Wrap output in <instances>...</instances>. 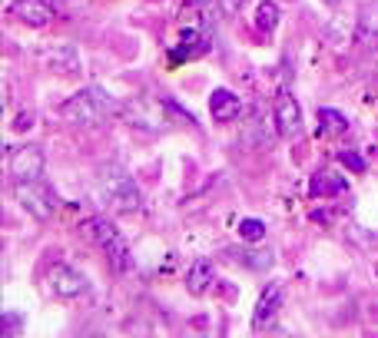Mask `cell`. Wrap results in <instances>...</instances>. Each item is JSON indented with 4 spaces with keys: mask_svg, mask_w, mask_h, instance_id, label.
Masks as SVG:
<instances>
[{
    "mask_svg": "<svg viewBox=\"0 0 378 338\" xmlns=\"http://www.w3.org/2000/svg\"><path fill=\"white\" fill-rule=\"evenodd\" d=\"M209 113H212V120H219V123H232V120L242 113L239 96H236L232 90H226V87L212 90L209 93Z\"/></svg>",
    "mask_w": 378,
    "mask_h": 338,
    "instance_id": "cell-11",
    "label": "cell"
},
{
    "mask_svg": "<svg viewBox=\"0 0 378 338\" xmlns=\"http://www.w3.org/2000/svg\"><path fill=\"white\" fill-rule=\"evenodd\" d=\"M130 120L139 123V126H146V130H160V126H166L163 109H160V103H153V100H137V103L130 107Z\"/></svg>",
    "mask_w": 378,
    "mask_h": 338,
    "instance_id": "cell-14",
    "label": "cell"
},
{
    "mask_svg": "<svg viewBox=\"0 0 378 338\" xmlns=\"http://www.w3.org/2000/svg\"><path fill=\"white\" fill-rule=\"evenodd\" d=\"M31 113H24V116H17V130H31Z\"/></svg>",
    "mask_w": 378,
    "mask_h": 338,
    "instance_id": "cell-22",
    "label": "cell"
},
{
    "mask_svg": "<svg viewBox=\"0 0 378 338\" xmlns=\"http://www.w3.org/2000/svg\"><path fill=\"white\" fill-rule=\"evenodd\" d=\"M229 256L236 262H242L246 269H252V272H266V269H273L275 262V256L269 249H232Z\"/></svg>",
    "mask_w": 378,
    "mask_h": 338,
    "instance_id": "cell-15",
    "label": "cell"
},
{
    "mask_svg": "<svg viewBox=\"0 0 378 338\" xmlns=\"http://www.w3.org/2000/svg\"><path fill=\"white\" fill-rule=\"evenodd\" d=\"M242 3H246V0H219V10L226 17H236L242 10Z\"/></svg>",
    "mask_w": 378,
    "mask_h": 338,
    "instance_id": "cell-21",
    "label": "cell"
},
{
    "mask_svg": "<svg viewBox=\"0 0 378 338\" xmlns=\"http://www.w3.org/2000/svg\"><path fill=\"white\" fill-rule=\"evenodd\" d=\"M10 176L17 186L44 179V150L40 146H20L10 153Z\"/></svg>",
    "mask_w": 378,
    "mask_h": 338,
    "instance_id": "cell-5",
    "label": "cell"
},
{
    "mask_svg": "<svg viewBox=\"0 0 378 338\" xmlns=\"http://www.w3.org/2000/svg\"><path fill=\"white\" fill-rule=\"evenodd\" d=\"M87 232L93 235V242L106 252V259H110V265L117 269V272H126V269H133V259H130V249H126V239H123V232L110 222V219H103V215H96V219H90L87 222Z\"/></svg>",
    "mask_w": 378,
    "mask_h": 338,
    "instance_id": "cell-3",
    "label": "cell"
},
{
    "mask_svg": "<svg viewBox=\"0 0 378 338\" xmlns=\"http://www.w3.org/2000/svg\"><path fill=\"white\" fill-rule=\"evenodd\" d=\"M239 239L242 242H249V246H259V242L266 239V222H262V219H242Z\"/></svg>",
    "mask_w": 378,
    "mask_h": 338,
    "instance_id": "cell-19",
    "label": "cell"
},
{
    "mask_svg": "<svg viewBox=\"0 0 378 338\" xmlns=\"http://www.w3.org/2000/svg\"><path fill=\"white\" fill-rule=\"evenodd\" d=\"M359 46H368L375 50L378 46V7H365L362 17H359Z\"/></svg>",
    "mask_w": 378,
    "mask_h": 338,
    "instance_id": "cell-16",
    "label": "cell"
},
{
    "mask_svg": "<svg viewBox=\"0 0 378 338\" xmlns=\"http://www.w3.org/2000/svg\"><path fill=\"white\" fill-rule=\"evenodd\" d=\"M275 126L286 139H299L302 136V109H299V100L292 96V90H279L275 96Z\"/></svg>",
    "mask_w": 378,
    "mask_h": 338,
    "instance_id": "cell-6",
    "label": "cell"
},
{
    "mask_svg": "<svg viewBox=\"0 0 378 338\" xmlns=\"http://www.w3.org/2000/svg\"><path fill=\"white\" fill-rule=\"evenodd\" d=\"M212 50V37L203 27H182L180 40H176V50H173V60H193L199 53H209Z\"/></svg>",
    "mask_w": 378,
    "mask_h": 338,
    "instance_id": "cell-9",
    "label": "cell"
},
{
    "mask_svg": "<svg viewBox=\"0 0 378 338\" xmlns=\"http://www.w3.org/2000/svg\"><path fill=\"white\" fill-rule=\"evenodd\" d=\"M17 202H20V206L33 215V219H50L53 209H57V196L50 193V186H46L44 179L17 186Z\"/></svg>",
    "mask_w": 378,
    "mask_h": 338,
    "instance_id": "cell-4",
    "label": "cell"
},
{
    "mask_svg": "<svg viewBox=\"0 0 378 338\" xmlns=\"http://www.w3.org/2000/svg\"><path fill=\"white\" fill-rule=\"evenodd\" d=\"M106 113H110V100L96 87L74 93L70 100H63V107H60V116L74 126H100L106 120Z\"/></svg>",
    "mask_w": 378,
    "mask_h": 338,
    "instance_id": "cell-2",
    "label": "cell"
},
{
    "mask_svg": "<svg viewBox=\"0 0 378 338\" xmlns=\"http://www.w3.org/2000/svg\"><path fill=\"white\" fill-rule=\"evenodd\" d=\"M14 17L24 20L27 27H44L50 20H57V7L50 0H14Z\"/></svg>",
    "mask_w": 378,
    "mask_h": 338,
    "instance_id": "cell-10",
    "label": "cell"
},
{
    "mask_svg": "<svg viewBox=\"0 0 378 338\" xmlns=\"http://www.w3.org/2000/svg\"><path fill=\"white\" fill-rule=\"evenodd\" d=\"M275 27H279V7L275 3H259V10H256V30L259 33H273Z\"/></svg>",
    "mask_w": 378,
    "mask_h": 338,
    "instance_id": "cell-17",
    "label": "cell"
},
{
    "mask_svg": "<svg viewBox=\"0 0 378 338\" xmlns=\"http://www.w3.org/2000/svg\"><path fill=\"white\" fill-rule=\"evenodd\" d=\"M216 285V269H212L209 259H196L193 262V269H189V276H186V289L189 295H206Z\"/></svg>",
    "mask_w": 378,
    "mask_h": 338,
    "instance_id": "cell-13",
    "label": "cell"
},
{
    "mask_svg": "<svg viewBox=\"0 0 378 338\" xmlns=\"http://www.w3.org/2000/svg\"><path fill=\"white\" fill-rule=\"evenodd\" d=\"M338 163H345L352 172H365V159L355 153V150H342V153H338Z\"/></svg>",
    "mask_w": 378,
    "mask_h": 338,
    "instance_id": "cell-20",
    "label": "cell"
},
{
    "mask_svg": "<svg viewBox=\"0 0 378 338\" xmlns=\"http://www.w3.org/2000/svg\"><path fill=\"white\" fill-rule=\"evenodd\" d=\"M96 196L106 206H113L117 213H139L143 209L137 183H133V176L120 163H103L96 169Z\"/></svg>",
    "mask_w": 378,
    "mask_h": 338,
    "instance_id": "cell-1",
    "label": "cell"
},
{
    "mask_svg": "<svg viewBox=\"0 0 378 338\" xmlns=\"http://www.w3.org/2000/svg\"><path fill=\"white\" fill-rule=\"evenodd\" d=\"M318 123H322L325 133H345L348 116L345 113H338V109H332V107H325V109H318Z\"/></svg>",
    "mask_w": 378,
    "mask_h": 338,
    "instance_id": "cell-18",
    "label": "cell"
},
{
    "mask_svg": "<svg viewBox=\"0 0 378 338\" xmlns=\"http://www.w3.org/2000/svg\"><path fill=\"white\" fill-rule=\"evenodd\" d=\"M322 3H329V7H338V3H342V0H322Z\"/></svg>",
    "mask_w": 378,
    "mask_h": 338,
    "instance_id": "cell-23",
    "label": "cell"
},
{
    "mask_svg": "<svg viewBox=\"0 0 378 338\" xmlns=\"http://www.w3.org/2000/svg\"><path fill=\"white\" fill-rule=\"evenodd\" d=\"M348 189V179L342 172H335V169H322L312 176V183H309V193L316 196V199H325V196H338V193H345Z\"/></svg>",
    "mask_w": 378,
    "mask_h": 338,
    "instance_id": "cell-12",
    "label": "cell"
},
{
    "mask_svg": "<svg viewBox=\"0 0 378 338\" xmlns=\"http://www.w3.org/2000/svg\"><path fill=\"white\" fill-rule=\"evenodd\" d=\"M46 289L53 295H60V299H80V295L90 289V282L80 276V272H74L70 265H53L50 272H46Z\"/></svg>",
    "mask_w": 378,
    "mask_h": 338,
    "instance_id": "cell-7",
    "label": "cell"
},
{
    "mask_svg": "<svg viewBox=\"0 0 378 338\" xmlns=\"http://www.w3.org/2000/svg\"><path fill=\"white\" fill-rule=\"evenodd\" d=\"M286 305V292L279 282H269L262 292H259V302H256V315H252V325L256 328H269V325L279 319V312Z\"/></svg>",
    "mask_w": 378,
    "mask_h": 338,
    "instance_id": "cell-8",
    "label": "cell"
}]
</instances>
